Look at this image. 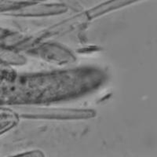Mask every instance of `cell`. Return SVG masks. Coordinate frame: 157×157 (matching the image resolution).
I'll return each instance as SVG.
<instances>
[{"label":"cell","mask_w":157,"mask_h":157,"mask_svg":"<svg viewBox=\"0 0 157 157\" xmlns=\"http://www.w3.org/2000/svg\"><path fill=\"white\" fill-rule=\"evenodd\" d=\"M138 1H141V0H112L111 2H107L105 5H102L101 6H100V9H110V8L116 7L118 6H123L128 5V4L134 3V2H138Z\"/></svg>","instance_id":"cell-1"}]
</instances>
